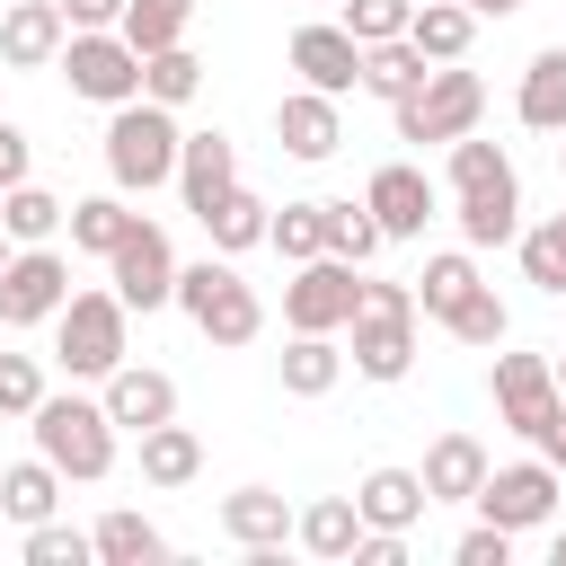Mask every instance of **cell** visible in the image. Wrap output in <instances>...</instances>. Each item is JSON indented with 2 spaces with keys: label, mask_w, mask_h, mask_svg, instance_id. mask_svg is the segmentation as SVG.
Listing matches in <instances>:
<instances>
[{
  "label": "cell",
  "mask_w": 566,
  "mask_h": 566,
  "mask_svg": "<svg viewBox=\"0 0 566 566\" xmlns=\"http://www.w3.org/2000/svg\"><path fill=\"white\" fill-rule=\"evenodd\" d=\"M115 124H106V177H115V195H150V186H168L177 177V106H150V97H124V106H106Z\"/></svg>",
  "instance_id": "7a4b0ae2"
},
{
  "label": "cell",
  "mask_w": 566,
  "mask_h": 566,
  "mask_svg": "<svg viewBox=\"0 0 566 566\" xmlns=\"http://www.w3.org/2000/svg\"><path fill=\"white\" fill-rule=\"evenodd\" d=\"M195 221H203V239H212V256H248V248H265V221H274V212H265V195H248V186H230V195H212V203H203Z\"/></svg>",
  "instance_id": "603a6c76"
},
{
  "label": "cell",
  "mask_w": 566,
  "mask_h": 566,
  "mask_svg": "<svg viewBox=\"0 0 566 566\" xmlns=\"http://www.w3.org/2000/svg\"><path fill=\"white\" fill-rule=\"evenodd\" d=\"M557 230H566V212H557Z\"/></svg>",
  "instance_id": "9f6ffc18"
},
{
  "label": "cell",
  "mask_w": 566,
  "mask_h": 566,
  "mask_svg": "<svg viewBox=\"0 0 566 566\" xmlns=\"http://www.w3.org/2000/svg\"><path fill=\"white\" fill-rule=\"evenodd\" d=\"M27 159H35V150H27V133H18V124H0V186H18V177H27Z\"/></svg>",
  "instance_id": "7dc6e473"
},
{
  "label": "cell",
  "mask_w": 566,
  "mask_h": 566,
  "mask_svg": "<svg viewBox=\"0 0 566 566\" xmlns=\"http://www.w3.org/2000/svg\"><path fill=\"white\" fill-rule=\"evenodd\" d=\"M442 327H451L460 345H478V354H486V345H504V327H513V318H504V301H495V283H478V292H469V301H460V310H451Z\"/></svg>",
  "instance_id": "ab89813d"
},
{
  "label": "cell",
  "mask_w": 566,
  "mask_h": 566,
  "mask_svg": "<svg viewBox=\"0 0 566 566\" xmlns=\"http://www.w3.org/2000/svg\"><path fill=\"white\" fill-rule=\"evenodd\" d=\"M62 9V27H115L124 18V0H53Z\"/></svg>",
  "instance_id": "bcb514c9"
},
{
  "label": "cell",
  "mask_w": 566,
  "mask_h": 566,
  "mask_svg": "<svg viewBox=\"0 0 566 566\" xmlns=\"http://www.w3.org/2000/svg\"><path fill=\"white\" fill-rule=\"evenodd\" d=\"M486 389H495V424H513L522 442H539V433H548V416L566 407V389H557L548 354H495Z\"/></svg>",
  "instance_id": "8fae6325"
},
{
  "label": "cell",
  "mask_w": 566,
  "mask_h": 566,
  "mask_svg": "<svg viewBox=\"0 0 566 566\" xmlns=\"http://www.w3.org/2000/svg\"><path fill=\"white\" fill-rule=\"evenodd\" d=\"M389 239H380V221H371V203H327V256H345V265H371Z\"/></svg>",
  "instance_id": "f35d334b"
},
{
  "label": "cell",
  "mask_w": 566,
  "mask_h": 566,
  "mask_svg": "<svg viewBox=\"0 0 566 566\" xmlns=\"http://www.w3.org/2000/svg\"><path fill=\"white\" fill-rule=\"evenodd\" d=\"M283 398H327L336 380H345V345L336 336H310V327H292V345H283Z\"/></svg>",
  "instance_id": "d4e9b609"
},
{
  "label": "cell",
  "mask_w": 566,
  "mask_h": 566,
  "mask_svg": "<svg viewBox=\"0 0 566 566\" xmlns=\"http://www.w3.org/2000/svg\"><path fill=\"white\" fill-rule=\"evenodd\" d=\"M557 495H566V469H548V460H513V469H495L486 460V478H478V522H495V531H539V522H557Z\"/></svg>",
  "instance_id": "ba28073f"
},
{
  "label": "cell",
  "mask_w": 566,
  "mask_h": 566,
  "mask_svg": "<svg viewBox=\"0 0 566 566\" xmlns=\"http://www.w3.org/2000/svg\"><path fill=\"white\" fill-rule=\"evenodd\" d=\"M513 248H522V274H531V292L566 301V230H557V221H539V230H513Z\"/></svg>",
  "instance_id": "74e56055"
},
{
  "label": "cell",
  "mask_w": 566,
  "mask_h": 566,
  "mask_svg": "<svg viewBox=\"0 0 566 566\" xmlns=\"http://www.w3.org/2000/svg\"><path fill=\"white\" fill-rule=\"evenodd\" d=\"M62 212H71V203H62V195H44L35 177H18V186H0V230H9L18 248H35V239H53V230H62Z\"/></svg>",
  "instance_id": "836d02e7"
},
{
  "label": "cell",
  "mask_w": 566,
  "mask_h": 566,
  "mask_svg": "<svg viewBox=\"0 0 566 566\" xmlns=\"http://www.w3.org/2000/svg\"><path fill=\"white\" fill-rule=\"evenodd\" d=\"M363 301V265L345 256H301L292 283H283V327H310V336H336Z\"/></svg>",
  "instance_id": "9c48e42d"
},
{
  "label": "cell",
  "mask_w": 566,
  "mask_h": 566,
  "mask_svg": "<svg viewBox=\"0 0 566 566\" xmlns=\"http://www.w3.org/2000/svg\"><path fill=\"white\" fill-rule=\"evenodd\" d=\"M557 566H566V531H557Z\"/></svg>",
  "instance_id": "f5cc1de1"
},
{
  "label": "cell",
  "mask_w": 566,
  "mask_h": 566,
  "mask_svg": "<svg viewBox=\"0 0 566 566\" xmlns=\"http://www.w3.org/2000/svg\"><path fill=\"white\" fill-rule=\"evenodd\" d=\"M27 424H35V451H44L62 478H106V469H115V416H106L97 398H53V389H44Z\"/></svg>",
  "instance_id": "5b68a950"
},
{
  "label": "cell",
  "mask_w": 566,
  "mask_h": 566,
  "mask_svg": "<svg viewBox=\"0 0 566 566\" xmlns=\"http://www.w3.org/2000/svg\"><path fill=\"white\" fill-rule=\"evenodd\" d=\"M97 407L115 416V433H150V424L177 416V380L150 371V363H115V371L97 380Z\"/></svg>",
  "instance_id": "5bb4252c"
},
{
  "label": "cell",
  "mask_w": 566,
  "mask_h": 566,
  "mask_svg": "<svg viewBox=\"0 0 566 566\" xmlns=\"http://www.w3.org/2000/svg\"><path fill=\"white\" fill-rule=\"evenodd\" d=\"M416 478H424L433 504H469L478 478H486V442H478V433H433V451H424Z\"/></svg>",
  "instance_id": "44dd1931"
},
{
  "label": "cell",
  "mask_w": 566,
  "mask_h": 566,
  "mask_svg": "<svg viewBox=\"0 0 566 566\" xmlns=\"http://www.w3.org/2000/svg\"><path fill=\"white\" fill-rule=\"evenodd\" d=\"M168 186L186 195V212H203L212 195H230V186H239V150H230V133H221V124H212V133H186Z\"/></svg>",
  "instance_id": "e0dca14e"
},
{
  "label": "cell",
  "mask_w": 566,
  "mask_h": 566,
  "mask_svg": "<svg viewBox=\"0 0 566 566\" xmlns=\"http://www.w3.org/2000/svg\"><path fill=\"white\" fill-rule=\"evenodd\" d=\"M186 27H195V0H124V18H115V35H124L133 53L186 44Z\"/></svg>",
  "instance_id": "e575fe53"
},
{
  "label": "cell",
  "mask_w": 566,
  "mask_h": 566,
  "mask_svg": "<svg viewBox=\"0 0 566 566\" xmlns=\"http://www.w3.org/2000/svg\"><path fill=\"white\" fill-rule=\"evenodd\" d=\"M9 248H18V239H9V230H0V265H9Z\"/></svg>",
  "instance_id": "816d5d0a"
},
{
  "label": "cell",
  "mask_w": 566,
  "mask_h": 566,
  "mask_svg": "<svg viewBox=\"0 0 566 566\" xmlns=\"http://www.w3.org/2000/svg\"><path fill=\"white\" fill-rule=\"evenodd\" d=\"M53 62H62L71 97H88V106H124V97H142V53H133L115 27H71Z\"/></svg>",
  "instance_id": "52a82bcc"
},
{
  "label": "cell",
  "mask_w": 566,
  "mask_h": 566,
  "mask_svg": "<svg viewBox=\"0 0 566 566\" xmlns=\"http://www.w3.org/2000/svg\"><path fill=\"white\" fill-rule=\"evenodd\" d=\"M62 486H71V478H62V469L35 451V460L0 469V513H9L18 531H27V522H53V513H62Z\"/></svg>",
  "instance_id": "484cf974"
},
{
  "label": "cell",
  "mask_w": 566,
  "mask_h": 566,
  "mask_svg": "<svg viewBox=\"0 0 566 566\" xmlns=\"http://www.w3.org/2000/svg\"><path fill=\"white\" fill-rule=\"evenodd\" d=\"M133 221H142V212H133L124 195H80V203L62 212V230H71V248H80V256H115Z\"/></svg>",
  "instance_id": "f1b7e54d"
},
{
  "label": "cell",
  "mask_w": 566,
  "mask_h": 566,
  "mask_svg": "<svg viewBox=\"0 0 566 566\" xmlns=\"http://www.w3.org/2000/svg\"><path fill=\"white\" fill-rule=\"evenodd\" d=\"M53 354H62L71 380H106V371L133 354V310L115 301V283H106V292H71V301L53 310Z\"/></svg>",
  "instance_id": "277c9868"
},
{
  "label": "cell",
  "mask_w": 566,
  "mask_h": 566,
  "mask_svg": "<svg viewBox=\"0 0 566 566\" xmlns=\"http://www.w3.org/2000/svg\"><path fill=\"white\" fill-rule=\"evenodd\" d=\"M407 44H416L424 62H460V53L478 44V9H469V0H416V9H407Z\"/></svg>",
  "instance_id": "cb8c5ba5"
},
{
  "label": "cell",
  "mask_w": 566,
  "mask_h": 566,
  "mask_svg": "<svg viewBox=\"0 0 566 566\" xmlns=\"http://www.w3.org/2000/svg\"><path fill=\"white\" fill-rule=\"evenodd\" d=\"M389 115H398V142H460V133H478V115H486V80L460 71V62H433Z\"/></svg>",
  "instance_id": "8992f818"
},
{
  "label": "cell",
  "mask_w": 566,
  "mask_h": 566,
  "mask_svg": "<svg viewBox=\"0 0 566 566\" xmlns=\"http://www.w3.org/2000/svg\"><path fill=\"white\" fill-rule=\"evenodd\" d=\"M274 142H283L292 159H336V142H345L336 97H327V88H283V106H274Z\"/></svg>",
  "instance_id": "2e32d148"
},
{
  "label": "cell",
  "mask_w": 566,
  "mask_h": 566,
  "mask_svg": "<svg viewBox=\"0 0 566 566\" xmlns=\"http://www.w3.org/2000/svg\"><path fill=\"white\" fill-rule=\"evenodd\" d=\"M557 168H566V142H557Z\"/></svg>",
  "instance_id": "db71d44e"
},
{
  "label": "cell",
  "mask_w": 566,
  "mask_h": 566,
  "mask_svg": "<svg viewBox=\"0 0 566 566\" xmlns=\"http://www.w3.org/2000/svg\"><path fill=\"white\" fill-rule=\"evenodd\" d=\"M35 398H44L35 354H0V416H35Z\"/></svg>",
  "instance_id": "ee69618b"
},
{
  "label": "cell",
  "mask_w": 566,
  "mask_h": 566,
  "mask_svg": "<svg viewBox=\"0 0 566 566\" xmlns=\"http://www.w3.org/2000/svg\"><path fill=\"white\" fill-rule=\"evenodd\" d=\"M363 203H371V221H380V239H424V221H433V177L424 168H407V159H389V168H371V186H363Z\"/></svg>",
  "instance_id": "4fadbf2b"
},
{
  "label": "cell",
  "mask_w": 566,
  "mask_h": 566,
  "mask_svg": "<svg viewBox=\"0 0 566 566\" xmlns=\"http://www.w3.org/2000/svg\"><path fill=\"white\" fill-rule=\"evenodd\" d=\"M212 345H256L265 336V301H256V283L230 265V256H203V265H177V292H168Z\"/></svg>",
  "instance_id": "3957f363"
},
{
  "label": "cell",
  "mask_w": 566,
  "mask_h": 566,
  "mask_svg": "<svg viewBox=\"0 0 566 566\" xmlns=\"http://www.w3.org/2000/svg\"><path fill=\"white\" fill-rule=\"evenodd\" d=\"M97 548H88V531H71V522H27V566H88Z\"/></svg>",
  "instance_id": "7bdbcfd3"
},
{
  "label": "cell",
  "mask_w": 566,
  "mask_h": 566,
  "mask_svg": "<svg viewBox=\"0 0 566 566\" xmlns=\"http://www.w3.org/2000/svg\"><path fill=\"white\" fill-rule=\"evenodd\" d=\"M539 460H548V469H566V407L548 416V433H539Z\"/></svg>",
  "instance_id": "c3c4849f"
},
{
  "label": "cell",
  "mask_w": 566,
  "mask_h": 566,
  "mask_svg": "<svg viewBox=\"0 0 566 566\" xmlns=\"http://www.w3.org/2000/svg\"><path fill=\"white\" fill-rule=\"evenodd\" d=\"M195 469H203V442H195L177 416L142 433V486H195Z\"/></svg>",
  "instance_id": "d6a6232c"
},
{
  "label": "cell",
  "mask_w": 566,
  "mask_h": 566,
  "mask_svg": "<svg viewBox=\"0 0 566 566\" xmlns=\"http://www.w3.org/2000/svg\"><path fill=\"white\" fill-rule=\"evenodd\" d=\"M469 292H478V248H442V256H424V274H416V318H451Z\"/></svg>",
  "instance_id": "f546056e"
},
{
  "label": "cell",
  "mask_w": 566,
  "mask_h": 566,
  "mask_svg": "<svg viewBox=\"0 0 566 566\" xmlns=\"http://www.w3.org/2000/svg\"><path fill=\"white\" fill-rule=\"evenodd\" d=\"M460 248H513L522 230V177H486V186H460Z\"/></svg>",
  "instance_id": "ac0fdd59"
},
{
  "label": "cell",
  "mask_w": 566,
  "mask_h": 566,
  "mask_svg": "<svg viewBox=\"0 0 566 566\" xmlns=\"http://www.w3.org/2000/svg\"><path fill=\"white\" fill-rule=\"evenodd\" d=\"M354 513H363L371 531H416V522L433 513V495H424V478H416V469H363Z\"/></svg>",
  "instance_id": "ffe728a7"
},
{
  "label": "cell",
  "mask_w": 566,
  "mask_h": 566,
  "mask_svg": "<svg viewBox=\"0 0 566 566\" xmlns=\"http://www.w3.org/2000/svg\"><path fill=\"white\" fill-rule=\"evenodd\" d=\"M203 88V62L186 53V44H159V53H142V97L150 106H186Z\"/></svg>",
  "instance_id": "d590c367"
},
{
  "label": "cell",
  "mask_w": 566,
  "mask_h": 566,
  "mask_svg": "<svg viewBox=\"0 0 566 566\" xmlns=\"http://www.w3.org/2000/svg\"><path fill=\"white\" fill-rule=\"evenodd\" d=\"M62 35H71V27H62L53 0H9V9H0V62H9V71H44V62L62 53Z\"/></svg>",
  "instance_id": "d6986e66"
},
{
  "label": "cell",
  "mask_w": 566,
  "mask_h": 566,
  "mask_svg": "<svg viewBox=\"0 0 566 566\" xmlns=\"http://www.w3.org/2000/svg\"><path fill=\"white\" fill-rule=\"evenodd\" d=\"M265 248H274L283 265H301V256H327V203H283V212L265 221Z\"/></svg>",
  "instance_id": "8d00e7d4"
},
{
  "label": "cell",
  "mask_w": 566,
  "mask_h": 566,
  "mask_svg": "<svg viewBox=\"0 0 566 566\" xmlns=\"http://www.w3.org/2000/svg\"><path fill=\"white\" fill-rule=\"evenodd\" d=\"M354 531H363L354 495H318V504H301V513H292V539H301L310 557H327V566H345V557H354Z\"/></svg>",
  "instance_id": "83f0119b"
},
{
  "label": "cell",
  "mask_w": 566,
  "mask_h": 566,
  "mask_svg": "<svg viewBox=\"0 0 566 566\" xmlns=\"http://www.w3.org/2000/svg\"><path fill=\"white\" fill-rule=\"evenodd\" d=\"M513 115H522L531 133H566V44L531 53V71H522V88H513Z\"/></svg>",
  "instance_id": "4316f807"
},
{
  "label": "cell",
  "mask_w": 566,
  "mask_h": 566,
  "mask_svg": "<svg viewBox=\"0 0 566 566\" xmlns=\"http://www.w3.org/2000/svg\"><path fill=\"white\" fill-rule=\"evenodd\" d=\"M292 71H301V88L345 97V88L363 80V44H354L336 18H310V27H292Z\"/></svg>",
  "instance_id": "9a60e30c"
},
{
  "label": "cell",
  "mask_w": 566,
  "mask_h": 566,
  "mask_svg": "<svg viewBox=\"0 0 566 566\" xmlns=\"http://www.w3.org/2000/svg\"><path fill=\"white\" fill-rule=\"evenodd\" d=\"M451 566H513V531H495V522H469V531L451 539Z\"/></svg>",
  "instance_id": "f6af8a7d"
},
{
  "label": "cell",
  "mask_w": 566,
  "mask_h": 566,
  "mask_svg": "<svg viewBox=\"0 0 566 566\" xmlns=\"http://www.w3.org/2000/svg\"><path fill=\"white\" fill-rule=\"evenodd\" d=\"M62 301H71V256L53 239L9 248V265H0V327H44Z\"/></svg>",
  "instance_id": "30bf717a"
},
{
  "label": "cell",
  "mask_w": 566,
  "mask_h": 566,
  "mask_svg": "<svg viewBox=\"0 0 566 566\" xmlns=\"http://www.w3.org/2000/svg\"><path fill=\"white\" fill-rule=\"evenodd\" d=\"M88 548H97V566H159L168 557V539L133 513V504H115V513H97V531H88Z\"/></svg>",
  "instance_id": "4dcf8cb0"
},
{
  "label": "cell",
  "mask_w": 566,
  "mask_h": 566,
  "mask_svg": "<svg viewBox=\"0 0 566 566\" xmlns=\"http://www.w3.org/2000/svg\"><path fill=\"white\" fill-rule=\"evenodd\" d=\"M221 531H230L248 557H256V548H283V539H292V504H283L274 486H230V495H221Z\"/></svg>",
  "instance_id": "7402d4cb"
},
{
  "label": "cell",
  "mask_w": 566,
  "mask_h": 566,
  "mask_svg": "<svg viewBox=\"0 0 566 566\" xmlns=\"http://www.w3.org/2000/svg\"><path fill=\"white\" fill-rule=\"evenodd\" d=\"M345 363L363 380H407L416 371V283H371L363 274V301L345 318Z\"/></svg>",
  "instance_id": "6da1fadb"
},
{
  "label": "cell",
  "mask_w": 566,
  "mask_h": 566,
  "mask_svg": "<svg viewBox=\"0 0 566 566\" xmlns=\"http://www.w3.org/2000/svg\"><path fill=\"white\" fill-rule=\"evenodd\" d=\"M106 283H115L124 310H168V292H177V248H168V230H159V221H133L124 248L106 256Z\"/></svg>",
  "instance_id": "7c38bea8"
},
{
  "label": "cell",
  "mask_w": 566,
  "mask_h": 566,
  "mask_svg": "<svg viewBox=\"0 0 566 566\" xmlns=\"http://www.w3.org/2000/svg\"><path fill=\"white\" fill-rule=\"evenodd\" d=\"M310 9H336V0H310Z\"/></svg>",
  "instance_id": "11a10c76"
},
{
  "label": "cell",
  "mask_w": 566,
  "mask_h": 566,
  "mask_svg": "<svg viewBox=\"0 0 566 566\" xmlns=\"http://www.w3.org/2000/svg\"><path fill=\"white\" fill-rule=\"evenodd\" d=\"M442 150H451V195H460V186H486V177H513L504 142H478V133H460V142H442Z\"/></svg>",
  "instance_id": "b9f144b4"
},
{
  "label": "cell",
  "mask_w": 566,
  "mask_h": 566,
  "mask_svg": "<svg viewBox=\"0 0 566 566\" xmlns=\"http://www.w3.org/2000/svg\"><path fill=\"white\" fill-rule=\"evenodd\" d=\"M424 71H433V62H424L407 35H389V44H363V80H354V88H363V97H380V106H398Z\"/></svg>",
  "instance_id": "1f68e13d"
},
{
  "label": "cell",
  "mask_w": 566,
  "mask_h": 566,
  "mask_svg": "<svg viewBox=\"0 0 566 566\" xmlns=\"http://www.w3.org/2000/svg\"><path fill=\"white\" fill-rule=\"evenodd\" d=\"M407 9L416 0H336V27L354 44H389V35H407Z\"/></svg>",
  "instance_id": "60d3db41"
},
{
  "label": "cell",
  "mask_w": 566,
  "mask_h": 566,
  "mask_svg": "<svg viewBox=\"0 0 566 566\" xmlns=\"http://www.w3.org/2000/svg\"><path fill=\"white\" fill-rule=\"evenodd\" d=\"M548 371H557V389H566V345H557V354H548Z\"/></svg>",
  "instance_id": "f907efd6"
},
{
  "label": "cell",
  "mask_w": 566,
  "mask_h": 566,
  "mask_svg": "<svg viewBox=\"0 0 566 566\" xmlns=\"http://www.w3.org/2000/svg\"><path fill=\"white\" fill-rule=\"evenodd\" d=\"M469 9H478V18H513L522 0H469Z\"/></svg>",
  "instance_id": "681fc988"
}]
</instances>
